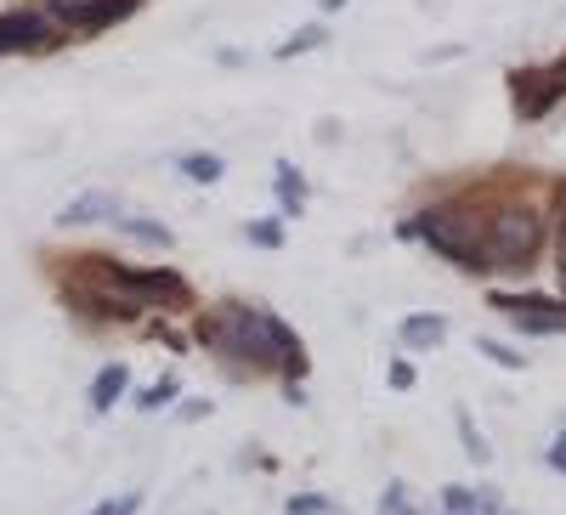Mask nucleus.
<instances>
[{
  "label": "nucleus",
  "mask_w": 566,
  "mask_h": 515,
  "mask_svg": "<svg viewBox=\"0 0 566 515\" xmlns=\"http://www.w3.org/2000/svg\"><path fill=\"white\" fill-rule=\"evenodd\" d=\"M199 346L216 351L221 362L244 368V374H283V380H301L306 374V346L301 335L266 306L250 301H221L199 317Z\"/></svg>",
  "instance_id": "1"
},
{
  "label": "nucleus",
  "mask_w": 566,
  "mask_h": 515,
  "mask_svg": "<svg viewBox=\"0 0 566 515\" xmlns=\"http://www.w3.org/2000/svg\"><path fill=\"white\" fill-rule=\"evenodd\" d=\"M80 272L91 284H103L130 317L142 312H187L193 306V284L176 272V266H114L108 255H80Z\"/></svg>",
  "instance_id": "2"
},
{
  "label": "nucleus",
  "mask_w": 566,
  "mask_h": 515,
  "mask_svg": "<svg viewBox=\"0 0 566 515\" xmlns=\"http://www.w3.org/2000/svg\"><path fill=\"white\" fill-rule=\"evenodd\" d=\"M476 216L482 210L464 204V199H437V204H424L402 232H408V239H424L459 272H488V244H482V221Z\"/></svg>",
  "instance_id": "3"
},
{
  "label": "nucleus",
  "mask_w": 566,
  "mask_h": 515,
  "mask_svg": "<svg viewBox=\"0 0 566 515\" xmlns=\"http://www.w3.org/2000/svg\"><path fill=\"white\" fill-rule=\"evenodd\" d=\"M544 239H549V221L538 204L527 199H504L482 216V244H488V266H504V272H527L538 266L544 255Z\"/></svg>",
  "instance_id": "4"
},
{
  "label": "nucleus",
  "mask_w": 566,
  "mask_h": 515,
  "mask_svg": "<svg viewBox=\"0 0 566 515\" xmlns=\"http://www.w3.org/2000/svg\"><path fill=\"white\" fill-rule=\"evenodd\" d=\"M493 312H504L515 323V335H566V301L555 295H493Z\"/></svg>",
  "instance_id": "5"
},
{
  "label": "nucleus",
  "mask_w": 566,
  "mask_h": 515,
  "mask_svg": "<svg viewBox=\"0 0 566 515\" xmlns=\"http://www.w3.org/2000/svg\"><path fill=\"white\" fill-rule=\"evenodd\" d=\"M510 97L522 119H544L560 97H566V57L555 69H515L510 74Z\"/></svg>",
  "instance_id": "6"
},
{
  "label": "nucleus",
  "mask_w": 566,
  "mask_h": 515,
  "mask_svg": "<svg viewBox=\"0 0 566 515\" xmlns=\"http://www.w3.org/2000/svg\"><path fill=\"white\" fill-rule=\"evenodd\" d=\"M52 12H57L74 34H103V29L136 18L142 0H52Z\"/></svg>",
  "instance_id": "7"
},
{
  "label": "nucleus",
  "mask_w": 566,
  "mask_h": 515,
  "mask_svg": "<svg viewBox=\"0 0 566 515\" xmlns=\"http://www.w3.org/2000/svg\"><path fill=\"white\" fill-rule=\"evenodd\" d=\"M57 34L40 12H0V57H23V52H45Z\"/></svg>",
  "instance_id": "8"
},
{
  "label": "nucleus",
  "mask_w": 566,
  "mask_h": 515,
  "mask_svg": "<svg viewBox=\"0 0 566 515\" xmlns=\"http://www.w3.org/2000/svg\"><path fill=\"white\" fill-rule=\"evenodd\" d=\"M397 340H402V351H437L448 340V317L442 312H413V317H402Z\"/></svg>",
  "instance_id": "9"
},
{
  "label": "nucleus",
  "mask_w": 566,
  "mask_h": 515,
  "mask_svg": "<svg viewBox=\"0 0 566 515\" xmlns=\"http://www.w3.org/2000/svg\"><path fill=\"white\" fill-rule=\"evenodd\" d=\"M119 216V199L114 193H85V199H69L63 204V227H85V221H114Z\"/></svg>",
  "instance_id": "10"
},
{
  "label": "nucleus",
  "mask_w": 566,
  "mask_h": 515,
  "mask_svg": "<svg viewBox=\"0 0 566 515\" xmlns=\"http://www.w3.org/2000/svg\"><path fill=\"white\" fill-rule=\"evenodd\" d=\"M125 391H130V368L125 362H108L97 380H91V413H108Z\"/></svg>",
  "instance_id": "11"
},
{
  "label": "nucleus",
  "mask_w": 566,
  "mask_h": 515,
  "mask_svg": "<svg viewBox=\"0 0 566 515\" xmlns=\"http://www.w3.org/2000/svg\"><path fill=\"white\" fill-rule=\"evenodd\" d=\"M277 204H283V216H301L306 210V176L290 159L277 165Z\"/></svg>",
  "instance_id": "12"
},
{
  "label": "nucleus",
  "mask_w": 566,
  "mask_h": 515,
  "mask_svg": "<svg viewBox=\"0 0 566 515\" xmlns=\"http://www.w3.org/2000/svg\"><path fill=\"white\" fill-rule=\"evenodd\" d=\"M442 509L448 515H499V498L493 493H470V487H448L442 493Z\"/></svg>",
  "instance_id": "13"
},
{
  "label": "nucleus",
  "mask_w": 566,
  "mask_h": 515,
  "mask_svg": "<svg viewBox=\"0 0 566 515\" xmlns=\"http://www.w3.org/2000/svg\"><path fill=\"white\" fill-rule=\"evenodd\" d=\"M114 227L136 244H154V250H170V227L165 221H142V216H114Z\"/></svg>",
  "instance_id": "14"
},
{
  "label": "nucleus",
  "mask_w": 566,
  "mask_h": 515,
  "mask_svg": "<svg viewBox=\"0 0 566 515\" xmlns=\"http://www.w3.org/2000/svg\"><path fill=\"white\" fill-rule=\"evenodd\" d=\"M176 397H181V380H176V374H165V380H154L148 391L136 397V408H142V413H159V408H170Z\"/></svg>",
  "instance_id": "15"
},
{
  "label": "nucleus",
  "mask_w": 566,
  "mask_h": 515,
  "mask_svg": "<svg viewBox=\"0 0 566 515\" xmlns=\"http://www.w3.org/2000/svg\"><path fill=\"white\" fill-rule=\"evenodd\" d=\"M221 170H227V165H221L216 154H187V159H181V176H187V181H205V187H216Z\"/></svg>",
  "instance_id": "16"
},
{
  "label": "nucleus",
  "mask_w": 566,
  "mask_h": 515,
  "mask_svg": "<svg viewBox=\"0 0 566 515\" xmlns=\"http://www.w3.org/2000/svg\"><path fill=\"white\" fill-rule=\"evenodd\" d=\"M453 425H459V437H464V453H470V459H476V464H488V459H493V448L482 442V431L470 425V413H453Z\"/></svg>",
  "instance_id": "17"
},
{
  "label": "nucleus",
  "mask_w": 566,
  "mask_h": 515,
  "mask_svg": "<svg viewBox=\"0 0 566 515\" xmlns=\"http://www.w3.org/2000/svg\"><path fill=\"white\" fill-rule=\"evenodd\" d=\"M380 515H419L402 482H391V487H386V498H380Z\"/></svg>",
  "instance_id": "18"
},
{
  "label": "nucleus",
  "mask_w": 566,
  "mask_h": 515,
  "mask_svg": "<svg viewBox=\"0 0 566 515\" xmlns=\"http://www.w3.org/2000/svg\"><path fill=\"white\" fill-rule=\"evenodd\" d=\"M476 351H488L499 368H527V357H522V351H510L504 340H476Z\"/></svg>",
  "instance_id": "19"
},
{
  "label": "nucleus",
  "mask_w": 566,
  "mask_h": 515,
  "mask_svg": "<svg viewBox=\"0 0 566 515\" xmlns=\"http://www.w3.org/2000/svg\"><path fill=\"white\" fill-rule=\"evenodd\" d=\"M328 509H335V504H328L323 493H301V498L283 504V515H328Z\"/></svg>",
  "instance_id": "20"
},
{
  "label": "nucleus",
  "mask_w": 566,
  "mask_h": 515,
  "mask_svg": "<svg viewBox=\"0 0 566 515\" xmlns=\"http://www.w3.org/2000/svg\"><path fill=\"white\" fill-rule=\"evenodd\" d=\"M244 232H250V244H261V250H277L283 244V227L277 221H250Z\"/></svg>",
  "instance_id": "21"
},
{
  "label": "nucleus",
  "mask_w": 566,
  "mask_h": 515,
  "mask_svg": "<svg viewBox=\"0 0 566 515\" xmlns=\"http://www.w3.org/2000/svg\"><path fill=\"white\" fill-rule=\"evenodd\" d=\"M555 272H560V301H566V181H560V244H555Z\"/></svg>",
  "instance_id": "22"
},
{
  "label": "nucleus",
  "mask_w": 566,
  "mask_h": 515,
  "mask_svg": "<svg viewBox=\"0 0 566 515\" xmlns=\"http://www.w3.org/2000/svg\"><path fill=\"white\" fill-rule=\"evenodd\" d=\"M136 509H142V498L136 493H119V498H103L91 515H136Z\"/></svg>",
  "instance_id": "23"
},
{
  "label": "nucleus",
  "mask_w": 566,
  "mask_h": 515,
  "mask_svg": "<svg viewBox=\"0 0 566 515\" xmlns=\"http://www.w3.org/2000/svg\"><path fill=\"white\" fill-rule=\"evenodd\" d=\"M317 40H323V29H301V34H295L290 45H277V57H295V52H312Z\"/></svg>",
  "instance_id": "24"
},
{
  "label": "nucleus",
  "mask_w": 566,
  "mask_h": 515,
  "mask_svg": "<svg viewBox=\"0 0 566 515\" xmlns=\"http://www.w3.org/2000/svg\"><path fill=\"white\" fill-rule=\"evenodd\" d=\"M391 386L397 391H413V362H402V357L391 362Z\"/></svg>",
  "instance_id": "25"
},
{
  "label": "nucleus",
  "mask_w": 566,
  "mask_h": 515,
  "mask_svg": "<svg viewBox=\"0 0 566 515\" xmlns=\"http://www.w3.org/2000/svg\"><path fill=\"white\" fill-rule=\"evenodd\" d=\"M549 471L566 476V431H555V442H549Z\"/></svg>",
  "instance_id": "26"
},
{
  "label": "nucleus",
  "mask_w": 566,
  "mask_h": 515,
  "mask_svg": "<svg viewBox=\"0 0 566 515\" xmlns=\"http://www.w3.org/2000/svg\"><path fill=\"white\" fill-rule=\"evenodd\" d=\"M323 7H328V12H335V7H346V0H323Z\"/></svg>",
  "instance_id": "27"
}]
</instances>
